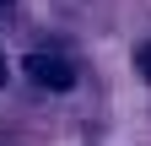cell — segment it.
<instances>
[{"label": "cell", "instance_id": "obj_1", "mask_svg": "<svg viewBox=\"0 0 151 146\" xmlns=\"http://www.w3.org/2000/svg\"><path fill=\"white\" fill-rule=\"evenodd\" d=\"M22 70H27V81H32V87H43V92H70V87H76V65L65 60V54H49V49L27 54Z\"/></svg>", "mask_w": 151, "mask_h": 146}, {"label": "cell", "instance_id": "obj_2", "mask_svg": "<svg viewBox=\"0 0 151 146\" xmlns=\"http://www.w3.org/2000/svg\"><path fill=\"white\" fill-rule=\"evenodd\" d=\"M140 76H146V81H151V43H146V49H140Z\"/></svg>", "mask_w": 151, "mask_h": 146}, {"label": "cell", "instance_id": "obj_3", "mask_svg": "<svg viewBox=\"0 0 151 146\" xmlns=\"http://www.w3.org/2000/svg\"><path fill=\"white\" fill-rule=\"evenodd\" d=\"M0 81H6V60H0Z\"/></svg>", "mask_w": 151, "mask_h": 146}, {"label": "cell", "instance_id": "obj_4", "mask_svg": "<svg viewBox=\"0 0 151 146\" xmlns=\"http://www.w3.org/2000/svg\"><path fill=\"white\" fill-rule=\"evenodd\" d=\"M0 6H11V0H0Z\"/></svg>", "mask_w": 151, "mask_h": 146}]
</instances>
